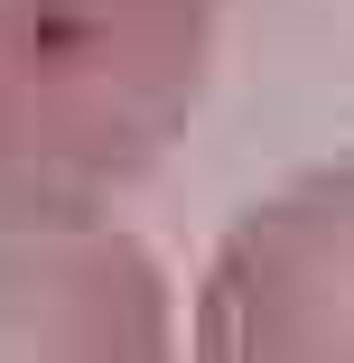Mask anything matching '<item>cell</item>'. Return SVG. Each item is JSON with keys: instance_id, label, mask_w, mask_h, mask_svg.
I'll list each match as a JSON object with an SVG mask.
<instances>
[{"instance_id": "cell-1", "label": "cell", "mask_w": 354, "mask_h": 363, "mask_svg": "<svg viewBox=\"0 0 354 363\" xmlns=\"http://www.w3.org/2000/svg\"><path fill=\"white\" fill-rule=\"evenodd\" d=\"M224 0H0V205H112L150 177L215 65Z\"/></svg>"}, {"instance_id": "cell-2", "label": "cell", "mask_w": 354, "mask_h": 363, "mask_svg": "<svg viewBox=\"0 0 354 363\" xmlns=\"http://www.w3.org/2000/svg\"><path fill=\"white\" fill-rule=\"evenodd\" d=\"M177 363H354V150L280 177L224 224Z\"/></svg>"}, {"instance_id": "cell-3", "label": "cell", "mask_w": 354, "mask_h": 363, "mask_svg": "<svg viewBox=\"0 0 354 363\" xmlns=\"http://www.w3.org/2000/svg\"><path fill=\"white\" fill-rule=\"evenodd\" d=\"M0 363H177V289L112 205H0Z\"/></svg>"}]
</instances>
